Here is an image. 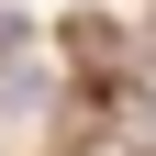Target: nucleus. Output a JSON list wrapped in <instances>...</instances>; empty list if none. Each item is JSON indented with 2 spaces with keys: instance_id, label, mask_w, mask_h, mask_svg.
<instances>
[{
  "instance_id": "nucleus-1",
  "label": "nucleus",
  "mask_w": 156,
  "mask_h": 156,
  "mask_svg": "<svg viewBox=\"0 0 156 156\" xmlns=\"http://www.w3.org/2000/svg\"><path fill=\"white\" fill-rule=\"evenodd\" d=\"M112 11H123V0H112Z\"/></svg>"
}]
</instances>
